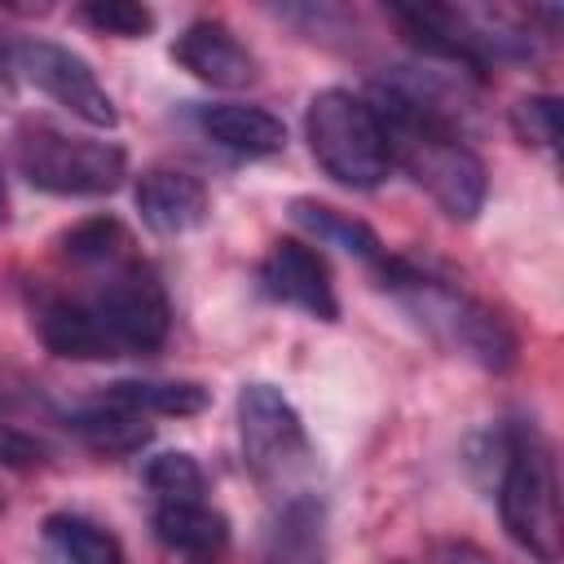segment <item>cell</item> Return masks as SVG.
I'll return each mask as SVG.
<instances>
[{
  "label": "cell",
  "mask_w": 564,
  "mask_h": 564,
  "mask_svg": "<svg viewBox=\"0 0 564 564\" xmlns=\"http://www.w3.org/2000/svg\"><path fill=\"white\" fill-rule=\"evenodd\" d=\"M44 458H48V445H44V441H35V436L22 432V427L0 423V463H4V467H40Z\"/></svg>",
  "instance_id": "cell-23"
},
{
  "label": "cell",
  "mask_w": 564,
  "mask_h": 564,
  "mask_svg": "<svg viewBox=\"0 0 564 564\" xmlns=\"http://www.w3.org/2000/svg\"><path fill=\"white\" fill-rule=\"evenodd\" d=\"M101 401L110 405H123L132 414H163V419H189V414H203L212 392L194 379H115L106 383Z\"/></svg>",
  "instance_id": "cell-14"
},
{
  "label": "cell",
  "mask_w": 564,
  "mask_h": 564,
  "mask_svg": "<svg viewBox=\"0 0 564 564\" xmlns=\"http://www.w3.org/2000/svg\"><path fill=\"white\" fill-rule=\"evenodd\" d=\"M62 251H66L75 264H93V269H115V264L132 260L123 225H119V220H106V216L75 225V229L62 238Z\"/></svg>",
  "instance_id": "cell-20"
},
{
  "label": "cell",
  "mask_w": 564,
  "mask_h": 564,
  "mask_svg": "<svg viewBox=\"0 0 564 564\" xmlns=\"http://www.w3.org/2000/svg\"><path fill=\"white\" fill-rule=\"evenodd\" d=\"M9 57H13V48H9V44H4V31H0V66H4V62H9Z\"/></svg>",
  "instance_id": "cell-25"
},
{
  "label": "cell",
  "mask_w": 564,
  "mask_h": 564,
  "mask_svg": "<svg viewBox=\"0 0 564 564\" xmlns=\"http://www.w3.org/2000/svg\"><path fill=\"white\" fill-rule=\"evenodd\" d=\"M154 538L167 551H181L189 560H216L229 546V520L225 511L203 502H154Z\"/></svg>",
  "instance_id": "cell-13"
},
{
  "label": "cell",
  "mask_w": 564,
  "mask_h": 564,
  "mask_svg": "<svg viewBox=\"0 0 564 564\" xmlns=\"http://www.w3.org/2000/svg\"><path fill=\"white\" fill-rule=\"evenodd\" d=\"M207 564V560H198ZM260 564H322V511L313 498H291L264 542Z\"/></svg>",
  "instance_id": "cell-17"
},
{
  "label": "cell",
  "mask_w": 564,
  "mask_h": 564,
  "mask_svg": "<svg viewBox=\"0 0 564 564\" xmlns=\"http://www.w3.org/2000/svg\"><path fill=\"white\" fill-rule=\"evenodd\" d=\"M498 516L520 551H529L538 564H560L564 555L560 467L551 441L533 427H516L502 445Z\"/></svg>",
  "instance_id": "cell-4"
},
{
  "label": "cell",
  "mask_w": 564,
  "mask_h": 564,
  "mask_svg": "<svg viewBox=\"0 0 564 564\" xmlns=\"http://www.w3.org/2000/svg\"><path fill=\"white\" fill-rule=\"evenodd\" d=\"M13 163L26 176V185L44 194H110L128 176V154L115 141H93V137H70L48 123H26L13 137Z\"/></svg>",
  "instance_id": "cell-6"
},
{
  "label": "cell",
  "mask_w": 564,
  "mask_h": 564,
  "mask_svg": "<svg viewBox=\"0 0 564 564\" xmlns=\"http://www.w3.org/2000/svg\"><path fill=\"white\" fill-rule=\"evenodd\" d=\"M9 220V189H4V172H0V225Z\"/></svg>",
  "instance_id": "cell-24"
},
{
  "label": "cell",
  "mask_w": 564,
  "mask_h": 564,
  "mask_svg": "<svg viewBox=\"0 0 564 564\" xmlns=\"http://www.w3.org/2000/svg\"><path fill=\"white\" fill-rule=\"evenodd\" d=\"M48 352L70 361L145 357L159 352L172 330V308L163 282L150 264L123 260L106 269V282L75 300H48L35 317Z\"/></svg>",
  "instance_id": "cell-1"
},
{
  "label": "cell",
  "mask_w": 564,
  "mask_h": 564,
  "mask_svg": "<svg viewBox=\"0 0 564 564\" xmlns=\"http://www.w3.org/2000/svg\"><path fill=\"white\" fill-rule=\"evenodd\" d=\"M79 22L93 26L97 35H115V40H141L154 31V13L137 0H88V4H79Z\"/></svg>",
  "instance_id": "cell-21"
},
{
  "label": "cell",
  "mask_w": 564,
  "mask_h": 564,
  "mask_svg": "<svg viewBox=\"0 0 564 564\" xmlns=\"http://www.w3.org/2000/svg\"><path fill=\"white\" fill-rule=\"evenodd\" d=\"M291 216H295V225H304V229H308L317 242H326V247H339V251H348V256H357V260H366V264H379V260H383L379 234H375L366 220H357V216H348V212H339V207H330V203L295 198V203H291Z\"/></svg>",
  "instance_id": "cell-16"
},
{
  "label": "cell",
  "mask_w": 564,
  "mask_h": 564,
  "mask_svg": "<svg viewBox=\"0 0 564 564\" xmlns=\"http://www.w3.org/2000/svg\"><path fill=\"white\" fill-rule=\"evenodd\" d=\"M304 137L322 172L348 189H375L392 172V154L375 106L348 88H322L308 101Z\"/></svg>",
  "instance_id": "cell-5"
},
{
  "label": "cell",
  "mask_w": 564,
  "mask_h": 564,
  "mask_svg": "<svg viewBox=\"0 0 564 564\" xmlns=\"http://www.w3.org/2000/svg\"><path fill=\"white\" fill-rule=\"evenodd\" d=\"M132 203L141 212V220L163 234V238H176V234H189L207 220V185L181 167H150L141 172L137 189H132Z\"/></svg>",
  "instance_id": "cell-11"
},
{
  "label": "cell",
  "mask_w": 564,
  "mask_h": 564,
  "mask_svg": "<svg viewBox=\"0 0 564 564\" xmlns=\"http://www.w3.org/2000/svg\"><path fill=\"white\" fill-rule=\"evenodd\" d=\"M172 57H176V66H185L194 79H203L212 88H242L256 79V57L247 53V44L225 22H212V18L189 22L176 35Z\"/></svg>",
  "instance_id": "cell-10"
},
{
  "label": "cell",
  "mask_w": 564,
  "mask_h": 564,
  "mask_svg": "<svg viewBox=\"0 0 564 564\" xmlns=\"http://www.w3.org/2000/svg\"><path fill=\"white\" fill-rule=\"evenodd\" d=\"M70 427H75V436H79L93 454H106V458L137 454V449L154 436V427L145 423V414H132V410L110 405V401H101V397H97L93 405L75 410V414H70Z\"/></svg>",
  "instance_id": "cell-15"
},
{
  "label": "cell",
  "mask_w": 564,
  "mask_h": 564,
  "mask_svg": "<svg viewBox=\"0 0 564 564\" xmlns=\"http://www.w3.org/2000/svg\"><path fill=\"white\" fill-rule=\"evenodd\" d=\"M44 538L66 564H123V542L79 511H53L44 520Z\"/></svg>",
  "instance_id": "cell-18"
},
{
  "label": "cell",
  "mask_w": 564,
  "mask_h": 564,
  "mask_svg": "<svg viewBox=\"0 0 564 564\" xmlns=\"http://www.w3.org/2000/svg\"><path fill=\"white\" fill-rule=\"evenodd\" d=\"M238 432H242V458L256 471V480L278 485L308 458V436L300 410L282 397L273 383H242L238 392Z\"/></svg>",
  "instance_id": "cell-7"
},
{
  "label": "cell",
  "mask_w": 564,
  "mask_h": 564,
  "mask_svg": "<svg viewBox=\"0 0 564 564\" xmlns=\"http://www.w3.org/2000/svg\"><path fill=\"white\" fill-rule=\"evenodd\" d=\"M198 128L220 150H234L242 159H269L286 145V123L273 110L247 106V101H220V106L198 110Z\"/></svg>",
  "instance_id": "cell-12"
},
{
  "label": "cell",
  "mask_w": 564,
  "mask_h": 564,
  "mask_svg": "<svg viewBox=\"0 0 564 564\" xmlns=\"http://www.w3.org/2000/svg\"><path fill=\"white\" fill-rule=\"evenodd\" d=\"M370 106L383 123L392 167H405L410 181L419 189H427V198L449 220H476L485 207V189H489V172H485L480 154L454 128L419 115L410 101H401L383 84H375Z\"/></svg>",
  "instance_id": "cell-2"
},
{
  "label": "cell",
  "mask_w": 564,
  "mask_h": 564,
  "mask_svg": "<svg viewBox=\"0 0 564 564\" xmlns=\"http://www.w3.org/2000/svg\"><path fill=\"white\" fill-rule=\"evenodd\" d=\"M145 489L154 494V502H203L207 476H203L194 454L167 449V454H154L145 463Z\"/></svg>",
  "instance_id": "cell-19"
},
{
  "label": "cell",
  "mask_w": 564,
  "mask_h": 564,
  "mask_svg": "<svg viewBox=\"0 0 564 564\" xmlns=\"http://www.w3.org/2000/svg\"><path fill=\"white\" fill-rule=\"evenodd\" d=\"M260 286L278 300L291 304L317 322H335L339 317V300H335V282L326 260L300 242V238H278L269 247V256L260 260Z\"/></svg>",
  "instance_id": "cell-9"
},
{
  "label": "cell",
  "mask_w": 564,
  "mask_h": 564,
  "mask_svg": "<svg viewBox=\"0 0 564 564\" xmlns=\"http://www.w3.org/2000/svg\"><path fill=\"white\" fill-rule=\"evenodd\" d=\"M383 286L419 317V326L445 344L449 352L476 361L480 370H511L516 361V330L507 326L502 313H494L489 304H480L476 295H467L463 286L410 264V260H379Z\"/></svg>",
  "instance_id": "cell-3"
},
{
  "label": "cell",
  "mask_w": 564,
  "mask_h": 564,
  "mask_svg": "<svg viewBox=\"0 0 564 564\" xmlns=\"http://www.w3.org/2000/svg\"><path fill=\"white\" fill-rule=\"evenodd\" d=\"M13 66L26 75V84H35L44 97H53L62 110H70L79 123H88V128H115L119 123L115 97L101 88L93 66L79 53H70L66 44L22 40V44H13Z\"/></svg>",
  "instance_id": "cell-8"
},
{
  "label": "cell",
  "mask_w": 564,
  "mask_h": 564,
  "mask_svg": "<svg viewBox=\"0 0 564 564\" xmlns=\"http://www.w3.org/2000/svg\"><path fill=\"white\" fill-rule=\"evenodd\" d=\"M511 132L533 150H555L560 145V101L551 93L520 97L511 106Z\"/></svg>",
  "instance_id": "cell-22"
}]
</instances>
